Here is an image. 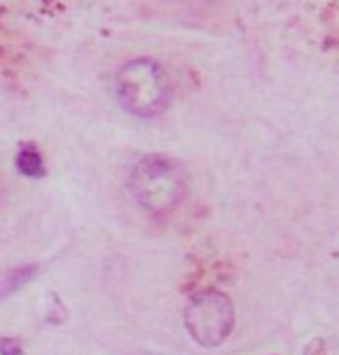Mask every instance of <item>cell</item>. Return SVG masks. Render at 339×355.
<instances>
[{
  "label": "cell",
  "mask_w": 339,
  "mask_h": 355,
  "mask_svg": "<svg viewBox=\"0 0 339 355\" xmlns=\"http://www.w3.org/2000/svg\"><path fill=\"white\" fill-rule=\"evenodd\" d=\"M130 189L144 210L153 212V215L171 212L185 198V166L166 155H148L132 168Z\"/></svg>",
  "instance_id": "cell-1"
},
{
  "label": "cell",
  "mask_w": 339,
  "mask_h": 355,
  "mask_svg": "<svg viewBox=\"0 0 339 355\" xmlns=\"http://www.w3.org/2000/svg\"><path fill=\"white\" fill-rule=\"evenodd\" d=\"M116 95L125 111L139 118H155L171 104V79L157 60H130L116 76Z\"/></svg>",
  "instance_id": "cell-2"
},
{
  "label": "cell",
  "mask_w": 339,
  "mask_h": 355,
  "mask_svg": "<svg viewBox=\"0 0 339 355\" xmlns=\"http://www.w3.org/2000/svg\"><path fill=\"white\" fill-rule=\"evenodd\" d=\"M236 325V309L231 297L217 288L199 291L185 307V328L203 349L222 346Z\"/></svg>",
  "instance_id": "cell-3"
},
{
  "label": "cell",
  "mask_w": 339,
  "mask_h": 355,
  "mask_svg": "<svg viewBox=\"0 0 339 355\" xmlns=\"http://www.w3.org/2000/svg\"><path fill=\"white\" fill-rule=\"evenodd\" d=\"M37 272H40V266H21V268L10 270V272H5L0 277V300L12 295L14 291L24 288Z\"/></svg>",
  "instance_id": "cell-4"
},
{
  "label": "cell",
  "mask_w": 339,
  "mask_h": 355,
  "mask_svg": "<svg viewBox=\"0 0 339 355\" xmlns=\"http://www.w3.org/2000/svg\"><path fill=\"white\" fill-rule=\"evenodd\" d=\"M17 166H19V171L24 175H28V178H42V175H44V162H42V155L35 150L33 146H26L24 150L19 153Z\"/></svg>",
  "instance_id": "cell-5"
},
{
  "label": "cell",
  "mask_w": 339,
  "mask_h": 355,
  "mask_svg": "<svg viewBox=\"0 0 339 355\" xmlns=\"http://www.w3.org/2000/svg\"><path fill=\"white\" fill-rule=\"evenodd\" d=\"M0 355H24V344L19 339H0Z\"/></svg>",
  "instance_id": "cell-6"
},
{
  "label": "cell",
  "mask_w": 339,
  "mask_h": 355,
  "mask_svg": "<svg viewBox=\"0 0 339 355\" xmlns=\"http://www.w3.org/2000/svg\"><path fill=\"white\" fill-rule=\"evenodd\" d=\"M302 355H328V349H326V342L323 339H312V342L307 344V349H305V353Z\"/></svg>",
  "instance_id": "cell-7"
}]
</instances>
